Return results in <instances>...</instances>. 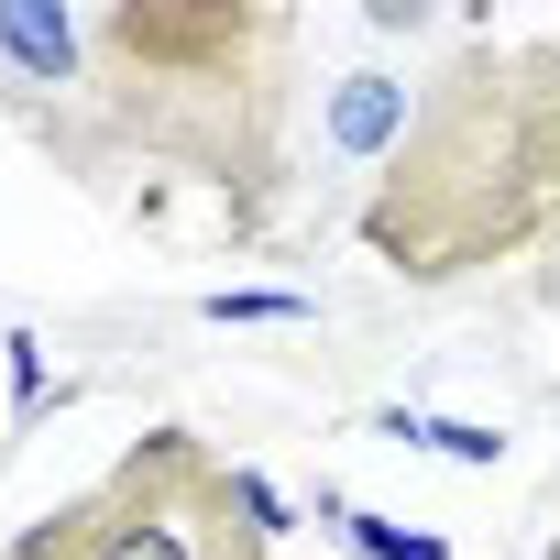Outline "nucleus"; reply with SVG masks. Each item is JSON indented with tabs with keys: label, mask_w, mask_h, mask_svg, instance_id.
Masks as SVG:
<instances>
[{
	"label": "nucleus",
	"mask_w": 560,
	"mask_h": 560,
	"mask_svg": "<svg viewBox=\"0 0 560 560\" xmlns=\"http://www.w3.org/2000/svg\"><path fill=\"white\" fill-rule=\"evenodd\" d=\"M560 220V34H472L418 89L407 143L363 198V253L407 287H462L516 264Z\"/></svg>",
	"instance_id": "f257e3e1"
},
{
	"label": "nucleus",
	"mask_w": 560,
	"mask_h": 560,
	"mask_svg": "<svg viewBox=\"0 0 560 560\" xmlns=\"http://www.w3.org/2000/svg\"><path fill=\"white\" fill-rule=\"evenodd\" d=\"M287 78H298V12L264 0H110L89 23V100L143 165H176L220 187L242 220H264L287 176Z\"/></svg>",
	"instance_id": "f03ea898"
},
{
	"label": "nucleus",
	"mask_w": 560,
	"mask_h": 560,
	"mask_svg": "<svg viewBox=\"0 0 560 560\" xmlns=\"http://www.w3.org/2000/svg\"><path fill=\"white\" fill-rule=\"evenodd\" d=\"M287 505L264 494V472L220 462L198 429H143L89 494L45 505L12 560H275Z\"/></svg>",
	"instance_id": "7ed1b4c3"
},
{
	"label": "nucleus",
	"mask_w": 560,
	"mask_h": 560,
	"mask_svg": "<svg viewBox=\"0 0 560 560\" xmlns=\"http://www.w3.org/2000/svg\"><path fill=\"white\" fill-rule=\"evenodd\" d=\"M407 121H418V89H407L396 67H341V78L319 89V143H330L341 165H374V176H385V154L407 143Z\"/></svg>",
	"instance_id": "20e7f679"
},
{
	"label": "nucleus",
	"mask_w": 560,
	"mask_h": 560,
	"mask_svg": "<svg viewBox=\"0 0 560 560\" xmlns=\"http://www.w3.org/2000/svg\"><path fill=\"white\" fill-rule=\"evenodd\" d=\"M0 78L12 89H89V23L67 0H0Z\"/></svg>",
	"instance_id": "39448f33"
},
{
	"label": "nucleus",
	"mask_w": 560,
	"mask_h": 560,
	"mask_svg": "<svg viewBox=\"0 0 560 560\" xmlns=\"http://www.w3.org/2000/svg\"><path fill=\"white\" fill-rule=\"evenodd\" d=\"M341 538H352L363 560H451L440 538H407V527H385V516H363V505H341Z\"/></svg>",
	"instance_id": "423d86ee"
},
{
	"label": "nucleus",
	"mask_w": 560,
	"mask_h": 560,
	"mask_svg": "<svg viewBox=\"0 0 560 560\" xmlns=\"http://www.w3.org/2000/svg\"><path fill=\"white\" fill-rule=\"evenodd\" d=\"M418 440H429V451H451V462H505V440H494V429H472V418H418Z\"/></svg>",
	"instance_id": "0eeeda50"
},
{
	"label": "nucleus",
	"mask_w": 560,
	"mask_h": 560,
	"mask_svg": "<svg viewBox=\"0 0 560 560\" xmlns=\"http://www.w3.org/2000/svg\"><path fill=\"white\" fill-rule=\"evenodd\" d=\"M209 319H308V298H231V287H220Z\"/></svg>",
	"instance_id": "6e6552de"
}]
</instances>
